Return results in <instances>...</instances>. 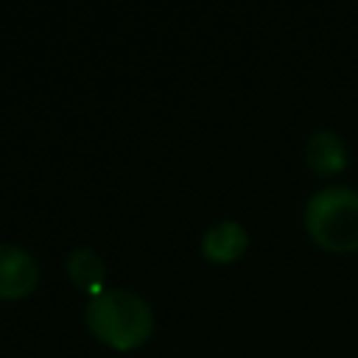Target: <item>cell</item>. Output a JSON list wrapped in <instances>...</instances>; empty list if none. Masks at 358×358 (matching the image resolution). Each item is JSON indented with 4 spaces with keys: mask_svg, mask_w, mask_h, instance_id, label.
Returning <instances> with one entry per match:
<instances>
[{
    "mask_svg": "<svg viewBox=\"0 0 358 358\" xmlns=\"http://www.w3.org/2000/svg\"><path fill=\"white\" fill-rule=\"evenodd\" d=\"M305 229L327 252H358V190L327 185L305 204Z\"/></svg>",
    "mask_w": 358,
    "mask_h": 358,
    "instance_id": "cell-2",
    "label": "cell"
},
{
    "mask_svg": "<svg viewBox=\"0 0 358 358\" xmlns=\"http://www.w3.org/2000/svg\"><path fill=\"white\" fill-rule=\"evenodd\" d=\"M347 143L333 129H319L305 140V162L313 173L330 176L347 168Z\"/></svg>",
    "mask_w": 358,
    "mask_h": 358,
    "instance_id": "cell-4",
    "label": "cell"
},
{
    "mask_svg": "<svg viewBox=\"0 0 358 358\" xmlns=\"http://www.w3.org/2000/svg\"><path fill=\"white\" fill-rule=\"evenodd\" d=\"M36 282H39L36 257L17 243H0V299L25 296L36 288Z\"/></svg>",
    "mask_w": 358,
    "mask_h": 358,
    "instance_id": "cell-3",
    "label": "cell"
},
{
    "mask_svg": "<svg viewBox=\"0 0 358 358\" xmlns=\"http://www.w3.org/2000/svg\"><path fill=\"white\" fill-rule=\"evenodd\" d=\"M87 324L90 330L109 347L131 350L151 336L154 313L148 302L129 288H103L87 302Z\"/></svg>",
    "mask_w": 358,
    "mask_h": 358,
    "instance_id": "cell-1",
    "label": "cell"
},
{
    "mask_svg": "<svg viewBox=\"0 0 358 358\" xmlns=\"http://www.w3.org/2000/svg\"><path fill=\"white\" fill-rule=\"evenodd\" d=\"M246 246H249V232L232 218L215 221L201 235V255L213 263H229V260L241 257L246 252Z\"/></svg>",
    "mask_w": 358,
    "mask_h": 358,
    "instance_id": "cell-5",
    "label": "cell"
},
{
    "mask_svg": "<svg viewBox=\"0 0 358 358\" xmlns=\"http://www.w3.org/2000/svg\"><path fill=\"white\" fill-rule=\"evenodd\" d=\"M64 268H67L70 282L78 285L81 291H87L90 296H95V294H101V291L106 288V285H103V280H106V266H103L101 255L92 252L90 246H76V249L67 255Z\"/></svg>",
    "mask_w": 358,
    "mask_h": 358,
    "instance_id": "cell-6",
    "label": "cell"
}]
</instances>
